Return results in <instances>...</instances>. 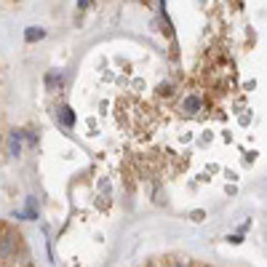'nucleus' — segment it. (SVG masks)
I'll return each instance as SVG.
<instances>
[{
    "label": "nucleus",
    "mask_w": 267,
    "mask_h": 267,
    "mask_svg": "<svg viewBox=\"0 0 267 267\" xmlns=\"http://www.w3.org/2000/svg\"><path fill=\"white\" fill-rule=\"evenodd\" d=\"M19 251V235L13 233H5L0 238V259H13Z\"/></svg>",
    "instance_id": "f257e3e1"
},
{
    "label": "nucleus",
    "mask_w": 267,
    "mask_h": 267,
    "mask_svg": "<svg viewBox=\"0 0 267 267\" xmlns=\"http://www.w3.org/2000/svg\"><path fill=\"white\" fill-rule=\"evenodd\" d=\"M182 110L184 115H198L203 110V99H200V93H187L184 102H182Z\"/></svg>",
    "instance_id": "f03ea898"
},
{
    "label": "nucleus",
    "mask_w": 267,
    "mask_h": 267,
    "mask_svg": "<svg viewBox=\"0 0 267 267\" xmlns=\"http://www.w3.org/2000/svg\"><path fill=\"white\" fill-rule=\"evenodd\" d=\"M56 118H59V123L64 126V128H72V126H75V112H72V107H67V104H64V107H59V112H56Z\"/></svg>",
    "instance_id": "7ed1b4c3"
},
{
    "label": "nucleus",
    "mask_w": 267,
    "mask_h": 267,
    "mask_svg": "<svg viewBox=\"0 0 267 267\" xmlns=\"http://www.w3.org/2000/svg\"><path fill=\"white\" fill-rule=\"evenodd\" d=\"M62 83H64V75H62L59 70H51V72H48V75H46V89H48V91L59 89Z\"/></svg>",
    "instance_id": "20e7f679"
},
{
    "label": "nucleus",
    "mask_w": 267,
    "mask_h": 267,
    "mask_svg": "<svg viewBox=\"0 0 267 267\" xmlns=\"http://www.w3.org/2000/svg\"><path fill=\"white\" fill-rule=\"evenodd\" d=\"M43 35H46V32H43L40 27H27V30H24V40L27 43H35V40H40Z\"/></svg>",
    "instance_id": "39448f33"
},
{
    "label": "nucleus",
    "mask_w": 267,
    "mask_h": 267,
    "mask_svg": "<svg viewBox=\"0 0 267 267\" xmlns=\"http://www.w3.org/2000/svg\"><path fill=\"white\" fill-rule=\"evenodd\" d=\"M171 93H174V86H171V83H161V86H158V96H171Z\"/></svg>",
    "instance_id": "423d86ee"
},
{
    "label": "nucleus",
    "mask_w": 267,
    "mask_h": 267,
    "mask_svg": "<svg viewBox=\"0 0 267 267\" xmlns=\"http://www.w3.org/2000/svg\"><path fill=\"white\" fill-rule=\"evenodd\" d=\"M203 216H206V214L198 208V211H192V214H190V219H192V222H203Z\"/></svg>",
    "instance_id": "0eeeda50"
},
{
    "label": "nucleus",
    "mask_w": 267,
    "mask_h": 267,
    "mask_svg": "<svg viewBox=\"0 0 267 267\" xmlns=\"http://www.w3.org/2000/svg\"><path fill=\"white\" fill-rule=\"evenodd\" d=\"M91 3H93V0H81V3H78V5H81V11H83V8H89Z\"/></svg>",
    "instance_id": "6e6552de"
},
{
    "label": "nucleus",
    "mask_w": 267,
    "mask_h": 267,
    "mask_svg": "<svg viewBox=\"0 0 267 267\" xmlns=\"http://www.w3.org/2000/svg\"><path fill=\"white\" fill-rule=\"evenodd\" d=\"M171 267H190V262H174Z\"/></svg>",
    "instance_id": "1a4fd4ad"
}]
</instances>
